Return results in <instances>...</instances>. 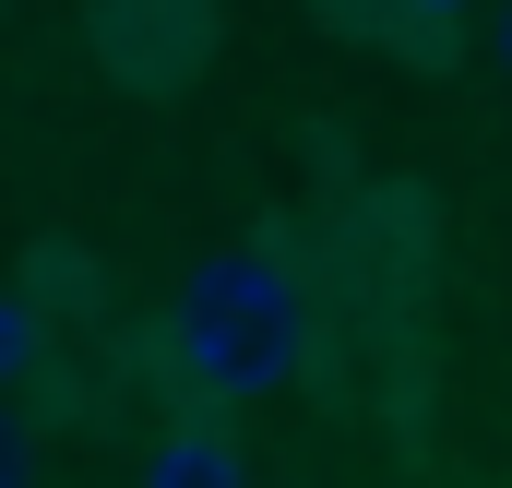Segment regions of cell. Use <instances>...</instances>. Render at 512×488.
Returning a JSON list of instances; mask_svg holds the SVG:
<instances>
[{
    "label": "cell",
    "mask_w": 512,
    "mask_h": 488,
    "mask_svg": "<svg viewBox=\"0 0 512 488\" xmlns=\"http://www.w3.org/2000/svg\"><path fill=\"white\" fill-rule=\"evenodd\" d=\"M143 488H251V465H239V441H227L215 417H179V429H155Z\"/></svg>",
    "instance_id": "4"
},
{
    "label": "cell",
    "mask_w": 512,
    "mask_h": 488,
    "mask_svg": "<svg viewBox=\"0 0 512 488\" xmlns=\"http://www.w3.org/2000/svg\"><path fill=\"white\" fill-rule=\"evenodd\" d=\"M227 0H84V60L120 96H191L215 72Z\"/></svg>",
    "instance_id": "3"
},
{
    "label": "cell",
    "mask_w": 512,
    "mask_h": 488,
    "mask_svg": "<svg viewBox=\"0 0 512 488\" xmlns=\"http://www.w3.org/2000/svg\"><path fill=\"white\" fill-rule=\"evenodd\" d=\"M322 298V381L346 405H405L429 369V215L405 191H358L334 215V250L310 274Z\"/></svg>",
    "instance_id": "2"
},
{
    "label": "cell",
    "mask_w": 512,
    "mask_h": 488,
    "mask_svg": "<svg viewBox=\"0 0 512 488\" xmlns=\"http://www.w3.org/2000/svg\"><path fill=\"white\" fill-rule=\"evenodd\" d=\"M0 488H36V417L0 405Z\"/></svg>",
    "instance_id": "7"
},
{
    "label": "cell",
    "mask_w": 512,
    "mask_h": 488,
    "mask_svg": "<svg viewBox=\"0 0 512 488\" xmlns=\"http://www.w3.org/2000/svg\"><path fill=\"white\" fill-rule=\"evenodd\" d=\"M489 60H501V72H512V0H501V24H489Z\"/></svg>",
    "instance_id": "9"
},
{
    "label": "cell",
    "mask_w": 512,
    "mask_h": 488,
    "mask_svg": "<svg viewBox=\"0 0 512 488\" xmlns=\"http://www.w3.org/2000/svg\"><path fill=\"white\" fill-rule=\"evenodd\" d=\"M322 358V298H310V262L274 239H227L203 250L167 298V381L203 393V405H262L286 381H310Z\"/></svg>",
    "instance_id": "1"
},
{
    "label": "cell",
    "mask_w": 512,
    "mask_h": 488,
    "mask_svg": "<svg viewBox=\"0 0 512 488\" xmlns=\"http://www.w3.org/2000/svg\"><path fill=\"white\" fill-rule=\"evenodd\" d=\"M393 12H405V36H417V48H441V24H465L477 0H393Z\"/></svg>",
    "instance_id": "8"
},
{
    "label": "cell",
    "mask_w": 512,
    "mask_h": 488,
    "mask_svg": "<svg viewBox=\"0 0 512 488\" xmlns=\"http://www.w3.org/2000/svg\"><path fill=\"white\" fill-rule=\"evenodd\" d=\"M36 369H48V310H36L24 286H0V405H12Z\"/></svg>",
    "instance_id": "5"
},
{
    "label": "cell",
    "mask_w": 512,
    "mask_h": 488,
    "mask_svg": "<svg viewBox=\"0 0 512 488\" xmlns=\"http://www.w3.org/2000/svg\"><path fill=\"white\" fill-rule=\"evenodd\" d=\"M322 12H334V36H370V48H405V60H429V48L405 36V12H393V0H322Z\"/></svg>",
    "instance_id": "6"
}]
</instances>
